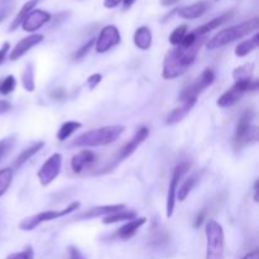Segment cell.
I'll use <instances>...</instances> for the list:
<instances>
[{"label": "cell", "mask_w": 259, "mask_h": 259, "mask_svg": "<svg viewBox=\"0 0 259 259\" xmlns=\"http://www.w3.org/2000/svg\"><path fill=\"white\" fill-rule=\"evenodd\" d=\"M215 2H219V0H215Z\"/></svg>", "instance_id": "681fc988"}, {"label": "cell", "mask_w": 259, "mask_h": 259, "mask_svg": "<svg viewBox=\"0 0 259 259\" xmlns=\"http://www.w3.org/2000/svg\"><path fill=\"white\" fill-rule=\"evenodd\" d=\"M78 207H80V202H72V204H70L63 210H60V211H56V210H47V211H42L39 212V214L33 215V217H29L27 218V219L22 220L19 224V229L24 230V232H32L33 229L39 227V225L43 224V223L51 222V220L58 219V218H63L66 217V215L71 214V212L77 211Z\"/></svg>", "instance_id": "5b68a950"}, {"label": "cell", "mask_w": 259, "mask_h": 259, "mask_svg": "<svg viewBox=\"0 0 259 259\" xmlns=\"http://www.w3.org/2000/svg\"><path fill=\"white\" fill-rule=\"evenodd\" d=\"M125 131L123 125H109L103 128L91 129L78 136L71 143L72 147H101L114 143Z\"/></svg>", "instance_id": "7a4b0ae2"}, {"label": "cell", "mask_w": 259, "mask_h": 259, "mask_svg": "<svg viewBox=\"0 0 259 259\" xmlns=\"http://www.w3.org/2000/svg\"><path fill=\"white\" fill-rule=\"evenodd\" d=\"M0 82H2V81H0Z\"/></svg>", "instance_id": "f907efd6"}, {"label": "cell", "mask_w": 259, "mask_h": 259, "mask_svg": "<svg viewBox=\"0 0 259 259\" xmlns=\"http://www.w3.org/2000/svg\"><path fill=\"white\" fill-rule=\"evenodd\" d=\"M197 181H199V176H197V175H192V176H190L189 179L181 185V187L177 190V199H179V201H185V199L189 196L190 192H191L192 190H194V187L196 186Z\"/></svg>", "instance_id": "484cf974"}, {"label": "cell", "mask_w": 259, "mask_h": 259, "mask_svg": "<svg viewBox=\"0 0 259 259\" xmlns=\"http://www.w3.org/2000/svg\"><path fill=\"white\" fill-rule=\"evenodd\" d=\"M12 109V105H10L9 101L7 100H0V115L8 113V111Z\"/></svg>", "instance_id": "ab89813d"}, {"label": "cell", "mask_w": 259, "mask_h": 259, "mask_svg": "<svg viewBox=\"0 0 259 259\" xmlns=\"http://www.w3.org/2000/svg\"><path fill=\"white\" fill-rule=\"evenodd\" d=\"M120 43V32L115 25H106L100 30L95 40V50L98 53H105Z\"/></svg>", "instance_id": "30bf717a"}, {"label": "cell", "mask_w": 259, "mask_h": 259, "mask_svg": "<svg viewBox=\"0 0 259 259\" xmlns=\"http://www.w3.org/2000/svg\"><path fill=\"white\" fill-rule=\"evenodd\" d=\"M201 45L202 37H200V39L191 47L177 46L174 50L168 51L167 55L164 56L162 77L164 80H174V78L184 75L196 60V56L199 53Z\"/></svg>", "instance_id": "6da1fadb"}, {"label": "cell", "mask_w": 259, "mask_h": 259, "mask_svg": "<svg viewBox=\"0 0 259 259\" xmlns=\"http://www.w3.org/2000/svg\"><path fill=\"white\" fill-rule=\"evenodd\" d=\"M147 223L146 218H136L126 224H124L120 229L116 232V237L121 240H128L136 235V233Z\"/></svg>", "instance_id": "ac0fdd59"}, {"label": "cell", "mask_w": 259, "mask_h": 259, "mask_svg": "<svg viewBox=\"0 0 259 259\" xmlns=\"http://www.w3.org/2000/svg\"><path fill=\"white\" fill-rule=\"evenodd\" d=\"M22 83L23 88L28 93H33L35 90V81H34V67L32 63H28L25 67L24 72L22 76Z\"/></svg>", "instance_id": "4316f807"}, {"label": "cell", "mask_w": 259, "mask_h": 259, "mask_svg": "<svg viewBox=\"0 0 259 259\" xmlns=\"http://www.w3.org/2000/svg\"><path fill=\"white\" fill-rule=\"evenodd\" d=\"M43 39H45V35L43 34H30L28 35V37L23 38V39H20L19 42L15 45V47L13 48L12 52H10L9 55V58L12 61L19 60V58L23 57L30 48L39 45Z\"/></svg>", "instance_id": "4fadbf2b"}, {"label": "cell", "mask_w": 259, "mask_h": 259, "mask_svg": "<svg viewBox=\"0 0 259 259\" xmlns=\"http://www.w3.org/2000/svg\"><path fill=\"white\" fill-rule=\"evenodd\" d=\"M10 3V0H0V7H4V5H8Z\"/></svg>", "instance_id": "c3c4849f"}, {"label": "cell", "mask_w": 259, "mask_h": 259, "mask_svg": "<svg viewBox=\"0 0 259 259\" xmlns=\"http://www.w3.org/2000/svg\"><path fill=\"white\" fill-rule=\"evenodd\" d=\"M101 80H103V75H100V73H94V75H91L90 77L88 78L89 89H90V90H94V89L101 82Z\"/></svg>", "instance_id": "d590c367"}, {"label": "cell", "mask_w": 259, "mask_h": 259, "mask_svg": "<svg viewBox=\"0 0 259 259\" xmlns=\"http://www.w3.org/2000/svg\"><path fill=\"white\" fill-rule=\"evenodd\" d=\"M96 161V154L91 151H81L71 159V168L75 174H81Z\"/></svg>", "instance_id": "2e32d148"}, {"label": "cell", "mask_w": 259, "mask_h": 259, "mask_svg": "<svg viewBox=\"0 0 259 259\" xmlns=\"http://www.w3.org/2000/svg\"><path fill=\"white\" fill-rule=\"evenodd\" d=\"M191 164L189 162H181L179 166L175 167L174 174H172L171 181H169L168 186V194H167V204H166V214L167 218H171L175 211V205H176L177 200V190H179L180 180L182 179L185 174L190 169Z\"/></svg>", "instance_id": "ba28073f"}, {"label": "cell", "mask_w": 259, "mask_h": 259, "mask_svg": "<svg viewBox=\"0 0 259 259\" xmlns=\"http://www.w3.org/2000/svg\"><path fill=\"white\" fill-rule=\"evenodd\" d=\"M180 0H161V4L163 5V7H172V5L177 4Z\"/></svg>", "instance_id": "f6af8a7d"}, {"label": "cell", "mask_w": 259, "mask_h": 259, "mask_svg": "<svg viewBox=\"0 0 259 259\" xmlns=\"http://www.w3.org/2000/svg\"><path fill=\"white\" fill-rule=\"evenodd\" d=\"M209 9V3L207 2H199L195 4L187 5V7H182L177 10L179 17L184 18V19H197V18L202 17Z\"/></svg>", "instance_id": "e0dca14e"}, {"label": "cell", "mask_w": 259, "mask_h": 259, "mask_svg": "<svg viewBox=\"0 0 259 259\" xmlns=\"http://www.w3.org/2000/svg\"><path fill=\"white\" fill-rule=\"evenodd\" d=\"M259 46V34L255 33L250 39L244 40V42L239 43L235 48V56L238 57H245L247 55H249L250 52H253L254 50H257Z\"/></svg>", "instance_id": "cb8c5ba5"}, {"label": "cell", "mask_w": 259, "mask_h": 259, "mask_svg": "<svg viewBox=\"0 0 259 259\" xmlns=\"http://www.w3.org/2000/svg\"><path fill=\"white\" fill-rule=\"evenodd\" d=\"M242 259H259L258 250H253V252L248 253V254H245Z\"/></svg>", "instance_id": "ee69618b"}, {"label": "cell", "mask_w": 259, "mask_h": 259, "mask_svg": "<svg viewBox=\"0 0 259 259\" xmlns=\"http://www.w3.org/2000/svg\"><path fill=\"white\" fill-rule=\"evenodd\" d=\"M148 136H149V129L147 128V126H142V128H139L138 131L134 133V136L132 137L131 141H129L128 143H126L120 151H119V154H118L119 161H124V159H126L128 157H131L132 154L136 152V149L138 148V147L141 146L147 138H148Z\"/></svg>", "instance_id": "7c38bea8"}, {"label": "cell", "mask_w": 259, "mask_h": 259, "mask_svg": "<svg viewBox=\"0 0 259 259\" xmlns=\"http://www.w3.org/2000/svg\"><path fill=\"white\" fill-rule=\"evenodd\" d=\"M121 3H123V9L126 10V9H129V8L134 4V3H136V0H123Z\"/></svg>", "instance_id": "bcb514c9"}, {"label": "cell", "mask_w": 259, "mask_h": 259, "mask_svg": "<svg viewBox=\"0 0 259 259\" xmlns=\"http://www.w3.org/2000/svg\"><path fill=\"white\" fill-rule=\"evenodd\" d=\"M13 181V169L3 168L0 169V197L8 191Z\"/></svg>", "instance_id": "f546056e"}, {"label": "cell", "mask_w": 259, "mask_h": 259, "mask_svg": "<svg viewBox=\"0 0 259 259\" xmlns=\"http://www.w3.org/2000/svg\"><path fill=\"white\" fill-rule=\"evenodd\" d=\"M9 48H10L9 42L3 43L2 48H0V66L5 62V60H7V55H8V51H9Z\"/></svg>", "instance_id": "74e56055"}, {"label": "cell", "mask_w": 259, "mask_h": 259, "mask_svg": "<svg viewBox=\"0 0 259 259\" xmlns=\"http://www.w3.org/2000/svg\"><path fill=\"white\" fill-rule=\"evenodd\" d=\"M94 45H95V38H91V39H89L88 43H85V45H83L80 50L76 51L75 55H73V60H81V58L85 57Z\"/></svg>", "instance_id": "e575fe53"}, {"label": "cell", "mask_w": 259, "mask_h": 259, "mask_svg": "<svg viewBox=\"0 0 259 259\" xmlns=\"http://www.w3.org/2000/svg\"><path fill=\"white\" fill-rule=\"evenodd\" d=\"M215 81V72L211 70V68H205L204 71L201 72V75L196 78L192 85H190L189 88L184 89L180 94V100L186 101L190 100V99H197V96L200 94L204 93L207 88L214 83Z\"/></svg>", "instance_id": "52a82bcc"}, {"label": "cell", "mask_w": 259, "mask_h": 259, "mask_svg": "<svg viewBox=\"0 0 259 259\" xmlns=\"http://www.w3.org/2000/svg\"><path fill=\"white\" fill-rule=\"evenodd\" d=\"M34 258V250L30 245L25 247L22 252L18 253H13V254L8 255L5 259H33Z\"/></svg>", "instance_id": "836d02e7"}, {"label": "cell", "mask_w": 259, "mask_h": 259, "mask_svg": "<svg viewBox=\"0 0 259 259\" xmlns=\"http://www.w3.org/2000/svg\"><path fill=\"white\" fill-rule=\"evenodd\" d=\"M123 0H104V7L108 9H113V8L118 7Z\"/></svg>", "instance_id": "7bdbcfd3"}, {"label": "cell", "mask_w": 259, "mask_h": 259, "mask_svg": "<svg viewBox=\"0 0 259 259\" xmlns=\"http://www.w3.org/2000/svg\"><path fill=\"white\" fill-rule=\"evenodd\" d=\"M14 136H10L8 138H4L0 141V161L9 153V151L12 149L13 144H14Z\"/></svg>", "instance_id": "d6a6232c"}, {"label": "cell", "mask_w": 259, "mask_h": 259, "mask_svg": "<svg viewBox=\"0 0 259 259\" xmlns=\"http://www.w3.org/2000/svg\"><path fill=\"white\" fill-rule=\"evenodd\" d=\"M15 86H17V80H15L14 76H7V77L0 82V94H2V95H9L10 93H13Z\"/></svg>", "instance_id": "1f68e13d"}, {"label": "cell", "mask_w": 259, "mask_h": 259, "mask_svg": "<svg viewBox=\"0 0 259 259\" xmlns=\"http://www.w3.org/2000/svg\"><path fill=\"white\" fill-rule=\"evenodd\" d=\"M186 34H187V25L186 24L180 25V27H177L176 29L171 33V35H169V43L174 46H179Z\"/></svg>", "instance_id": "4dcf8cb0"}, {"label": "cell", "mask_w": 259, "mask_h": 259, "mask_svg": "<svg viewBox=\"0 0 259 259\" xmlns=\"http://www.w3.org/2000/svg\"><path fill=\"white\" fill-rule=\"evenodd\" d=\"M39 2L40 0H28V2L23 5L22 9L19 10V13H18L17 17H15V19L13 20L12 24H10V27H9L10 32H14V30L17 29L19 25H22L23 20L25 19V17H27V15L29 14L33 9H34L35 5H37Z\"/></svg>", "instance_id": "603a6c76"}, {"label": "cell", "mask_w": 259, "mask_h": 259, "mask_svg": "<svg viewBox=\"0 0 259 259\" xmlns=\"http://www.w3.org/2000/svg\"><path fill=\"white\" fill-rule=\"evenodd\" d=\"M45 147V142H37V143L32 144V146L29 147V148L24 149V151H22V153L19 154V156L15 158L14 161V167L15 168H20V167L23 166V164L25 163L27 161H29L30 158H32L34 154H37L38 152L40 151V149Z\"/></svg>", "instance_id": "7402d4cb"}, {"label": "cell", "mask_w": 259, "mask_h": 259, "mask_svg": "<svg viewBox=\"0 0 259 259\" xmlns=\"http://www.w3.org/2000/svg\"><path fill=\"white\" fill-rule=\"evenodd\" d=\"M233 14H234V12H233V10H230V12H228V13H224V14H222L220 17L214 18L212 20L207 22L206 24H202L201 27H199L196 30H194V32L196 33L199 37H204V35L207 34L209 32L217 29V28H219L220 25H223L224 23H227L228 20L233 17Z\"/></svg>", "instance_id": "ffe728a7"}, {"label": "cell", "mask_w": 259, "mask_h": 259, "mask_svg": "<svg viewBox=\"0 0 259 259\" xmlns=\"http://www.w3.org/2000/svg\"><path fill=\"white\" fill-rule=\"evenodd\" d=\"M195 104H196V99H190V100L182 101L181 106L174 109V110L167 115L166 123L168 124V125H172V124H176L179 123V121H181L182 119L191 111V109L194 108Z\"/></svg>", "instance_id": "d6986e66"}, {"label": "cell", "mask_w": 259, "mask_h": 259, "mask_svg": "<svg viewBox=\"0 0 259 259\" xmlns=\"http://www.w3.org/2000/svg\"><path fill=\"white\" fill-rule=\"evenodd\" d=\"M259 19L258 18H253V19L248 20V22L242 23V24L233 25V27L227 28V29L220 30L219 33L214 35L209 42L206 43L207 50L215 51L218 48H222L224 46L229 45V43L235 42L238 39L247 37L250 33L255 32L258 29Z\"/></svg>", "instance_id": "3957f363"}, {"label": "cell", "mask_w": 259, "mask_h": 259, "mask_svg": "<svg viewBox=\"0 0 259 259\" xmlns=\"http://www.w3.org/2000/svg\"><path fill=\"white\" fill-rule=\"evenodd\" d=\"M51 98L55 99V100H62L66 98V93L63 89H56L51 93Z\"/></svg>", "instance_id": "f35d334b"}, {"label": "cell", "mask_w": 259, "mask_h": 259, "mask_svg": "<svg viewBox=\"0 0 259 259\" xmlns=\"http://www.w3.org/2000/svg\"><path fill=\"white\" fill-rule=\"evenodd\" d=\"M206 235V259H224L225 237L223 227L215 220L205 223Z\"/></svg>", "instance_id": "277c9868"}, {"label": "cell", "mask_w": 259, "mask_h": 259, "mask_svg": "<svg viewBox=\"0 0 259 259\" xmlns=\"http://www.w3.org/2000/svg\"><path fill=\"white\" fill-rule=\"evenodd\" d=\"M205 219H206V212L205 211H201L199 215L196 217V219H195V228H200L202 225V223L205 222Z\"/></svg>", "instance_id": "b9f144b4"}, {"label": "cell", "mask_w": 259, "mask_h": 259, "mask_svg": "<svg viewBox=\"0 0 259 259\" xmlns=\"http://www.w3.org/2000/svg\"><path fill=\"white\" fill-rule=\"evenodd\" d=\"M254 118V113L253 110L248 109L240 118L239 123L237 125V132H235V146L237 148H242L244 147V139L247 136L248 131L252 126V120Z\"/></svg>", "instance_id": "5bb4252c"}, {"label": "cell", "mask_w": 259, "mask_h": 259, "mask_svg": "<svg viewBox=\"0 0 259 259\" xmlns=\"http://www.w3.org/2000/svg\"><path fill=\"white\" fill-rule=\"evenodd\" d=\"M70 258L71 259H85V257L82 255V253L77 249V248H70Z\"/></svg>", "instance_id": "60d3db41"}, {"label": "cell", "mask_w": 259, "mask_h": 259, "mask_svg": "<svg viewBox=\"0 0 259 259\" xmlns=\"http://www.w3.org/2000/svg\"><path fill=\"white\" fill-rule=\"evenodd\" d=\"M121 210H125V205L124 204H118V205H104V206H96L93 209L88 210V211L82 212L81 215H78L76 219L77 220H86V219H94V218L103 217V215H110L113 212L121 211Z\"/></svg>", "instance_id": "9a60e30c"}, {"label": "cell", "mask_w": 259, "mask_h": 259, "mask_svg": "<svg viewBox=\"0 0 259 259\" xmlns=\"http://www.w3.org/2000/svg\"><path fill=\"white\" fill-rule=\"evenodd\" d=\"M13 10H14V4H8L4 5V7H0V23L4 19H7L12 14Z\"/></svg>", "instance_id": "8d00e7d4"}, {"label": "cell", "mask_w": 259, "mask_h": 259, "mask_svg": "<svg viewBox=\"0 0 259 259\" xmlns=\"http://www.w3.org/2000/svg\"><path fill=\"white\" fill-rule=\"evenodd\" d=\"M51 19H52V17H51V14L48 12H45V10L40 9H33L25 17V19L23 20L22 28L24 32L33 33L37 29H39V28H42L45 24H47Z\"/></svg>", "instance_id": "8fae6325"}, {"label": "cell", "mask_w": 259, "mask_h": 259, "mask_svg": "<svg viewBox=\"0 0 259 259\" xmlns=\"http://www.w3.org/2000/svg\"><path fill=\"white\" fill-rule=\"evenodd\" d=\"M81 125H82V124L78 123V121H73V120L63 123L57 133L58 141H61V142L66 141V139H67L71 134H73L76 131H77V129H80Z\"/></svg>", "instance_id": "83f0119b"}, {"label": "cell", "mask_w": 259, "mask_h": 259, "mask_svg": "<svg viewBox=\"0 0 259 259\" xmlns=\"http://www.w3.org/2000/svg\"><path fill=\"white\" fill-rule=\"evenodd\" d=\"M137 218V212L133 211V210H121V211L118 212H113L110 215H106L105 218L103 219V224L109 225V224H115V223H120V222H131V220L136 219Z\"/></svg>", "instance_id": "d4e9b609"}, {"label": "cell", "mask_w": 259, "mask_h": 259, "mask_svg": "<svg viewBox=\"0 0 259 259\" xmlns=\"http://www.w3.org/2000/svg\"><path fill=\"white\" fill-rule=\"evenodd\" d=\"M152 39H153V38H152V32L148 27H144L143 25V27H139L138 29L134 32L133 40L134 45H136V47L138 48V50H149L152 46Z\"/></svg>", "instance_id": "44dd1931"}, {"label": "cell", "mask_w": 259, "mask_h": 259, "mask_svg": "<svg viewBox=\"0 0 259 259\" xmlns=\"http://www.w3.org/2000/svg\"><path fill=\"white\" fill-rule=\"evenodd\" d=\"M258 89V80H248V81H235L234 85L225 91L218 100V106L220 108H230L235 105L240 100L243 95L247 91H255Z\"/></svg>", "instance_id": "8992f818"}, {"label": "cell", "mask_w": 259, "mask_h": 259, "mask_svg": "<svg viewBox=\"0 0 259 259\" xmlns=\"http://www.w3.org/2000/svg\"><path fill=\"white\" fill-rule=\"evenodd\" d=\"M253 63H247V65H243L240 67L235 68L234 72H233V77L235 81H248L253 78Z\"/></svg>", "instance_id": "f1b7e54d"}, {"label": "cell", "mask_w": 259, "mask_h": 259, "mask_svg": "<svg viewBox=\"0 0 259 259\" xmlns=\"http://www.w3.org/2000/svg\"><path fill=\"white\" fill-rule=\"evenodd\" d=\"M254 201L258 202V180L254 182Z\"/></svg>", "instance_id": "7dc6e473"}, {"label": "cell", "mask_w": 259, "mask_h": 259, "mask_svg": "<svg viewBox=\"0 0 259 259\" xmlns=\"http://www.w3.org/2000/svg\"><path fill=\"white\" fill-rule=\"evenodd\" d=\"M61 167H62V154L53 153L52 156L48 157L37 174L39 184L45 187L52 184L60 175Z\"/></svg>", "instance_id": "9c48e42d"}]
</instances>
